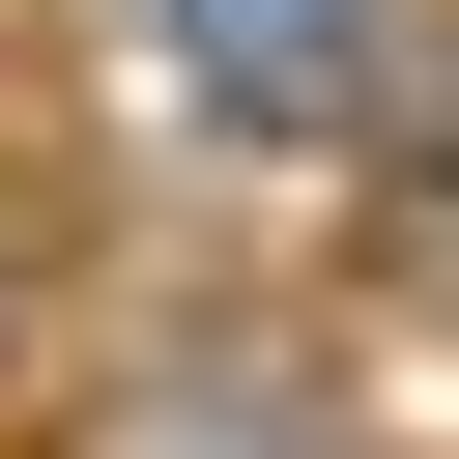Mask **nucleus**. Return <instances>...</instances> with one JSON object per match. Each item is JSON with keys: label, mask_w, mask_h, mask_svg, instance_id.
Wrapping results in <instances>:
<instances>
[{"label": "nucleus", "mask_w": 459, "mask_h": 459, "mask_svg": "<svg viewBox=\"0 0 459 459\" xmlns=\"http://www.w3.org/2000/svg\"><path fill=\"white\" fill-rule=\"evenodd\" d=\"M316 29H344V0H172V57H230V86H287Z\"/></svg>", "instance_id": "f257e3e1"}, {"label": "nucleus", "mask_w": 459, "mask_h": 459, "mask_svg": "<svg viewBox=\"0 0 459 459\" xmlns=\"http://www.w3.org/2000/svg\"><path fill=\"white\" fill-rule=\"evenodd\" d=\"M143 459H201V430H143Z\"/></svg>", "instance_id": "f03ea898"}]
</instances>
